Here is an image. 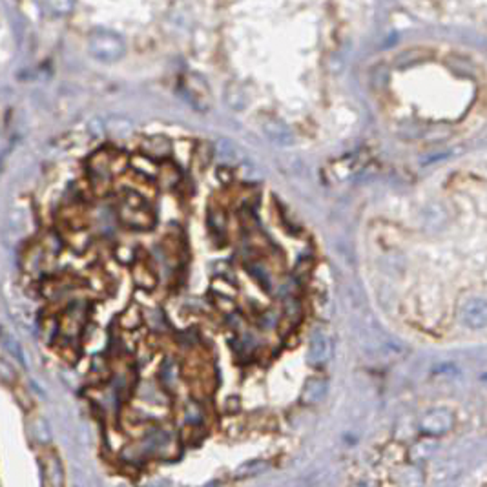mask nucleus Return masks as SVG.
I'll return each mask as SVG.
<instances>
[{
	"instance_id": "nucleus-6",
	"label": "nucleus",
	"mask_w": 487,
	"mask_h": 487,
	"mask_svg": "<svg viewBox=\"0 0 487 487\" xmlns=\"http://www.w3.org/2000/svg\"><path fill=\"white\" fill-rule=\"evenodd\" d=\"M90 171L95 185H108L112 177V157L108 152H97L90 161Z\"/></svg>"
},
{
	"instance_id": "nucleus-12",
	"label": "nucleus",
	"mask_w": 487,
	"mask_h": 487,
	"mask_svg": "<svg viewBox=\"0 0 487 487\" xmlns=\"http://www.w3.org/2000/svg\"><path fill=\"white\" fill-rule=\"evenodd\" d=\"M216 155L221 162H235L240 159V150L230 141L221 139L216 146Z\"/></svg>"
},
{
	"instance_id": "nucleus-9",
	"label": "nucleus",
	"mask_w": 487,
	"mask_h": 487,
	"mask_svg": "<svg viewBox=\"0 0 487 487\" xmlns=\"http://www.w3.org/2000/svg\"><path fill=\"white\" fill-rule=\"evenodd\" d=\"M44 479L50 487H64L63 464L55 453H48L44 456Z\"/></svg>"
},
{
	"instance_id": "nucleus-16",
	"label": "nucleus",
	"mask_w": 487,
	"mask_h": 487,
	"mask_svg": "<svg viewBox=\"0 0 487 487\" xmlns=\"http://www.w3.org/2000/svg\"><path fill=\"white\" fill-rule=\"evenodd\" d=\"M131 164H134V168L139 171L141 176H155L157 174V167H155V162L150 157H136L131 161Z\"/></svg>"
},
{
	"instance_id": "nucleus-15",
	"label": "nucleus",
	"mask_w": 487,
	"mask_h": 487,
	"mask_svg": "<svg viewBox=\"0 0 487 487\" xmlns=\"http://www.w3.org/2000/svg\"><path fill=\"white\" fill-rule=\"evenodd\" d=\"M434 451H436V443L424 440V442L416 443L413 453H410V456H413V460L420 462V460H424V458H427V456L433 455Z\"/></svg>"
},
{
	"instance_id": "nucleus-20",
	"label": "nucleus",
	"mask_w": 487,
	"mask_h": 487,
	"mask_svg": "<svg viewBox=\"0 0 487 487\" xmlns=\"http://www.w3.org/2000/svg\"><path fill=\"white\" fill-rule=\"evenodd\" d=\"M121 323L124 325V327H128V329H134V327H137V325L141 323V314H139V311H137L136 307L128 309V311L124 312V314H122Z\"/></svg>"
},
{
	"instance_id": "nucleus-13",
	"label": "nucleus",
	"mask_w": 487,
	"mask_h": 487,
	"mask_svg": "<svg viewBox=\"0 0 487 487\" xmlns=\"http://www.w3.org/2000/svg\"><path fill=\"white\" fill-rule=\"evenodd\" d=\"M134 280H136L137 287H141V289H154V272L150 271L146 265H143V263H137L136 268H134Z\"/></svg>"
},
{
	"instance_id": "nucleus-10",
	"label": "nucleus",
	"mask_w": 487,
	"mask_h": 487,
	"mask_svg": "<svg viewBox=\"0 0 487 487\" xmlns=\"http://www.w3.org/2000/svg\"><path fill=\"white\" fill-rule=\"evenodd\" d=\"M143 150H145L146 157H150L152 161L154 159H164L168 154H170V141L167 139V137H161V136H154V137H148V139L143 143Z\"/></svg>"
},
{
	"instance_id": "nucleus-18",
	"label": "nucleus",
	"mask_w": 487,
	"mask_h": 487,
	"mask_svg": "<svg viewBox=\"0 0 487 487\" xmlns=\"http://www.w3.org/2000/svg\"><path fill=\"white\" fill-rule=\"evenodd\" d=\"M32 433H33V436L37 438V442H39V443H46V442H48V440H50V433H48L46 422L42 418L33 420Z\"/></svg>"
},
{
	"instance_id": "nucleus-7",
	"label": "nucleus",
	"mask_w": 487,
	"mask_h": 487,
	"mask_svg": "<svg viewBox=\"0 0 487 487\" xmlns=\"http://www.w3.org/2000/svg\"><path fill=\"white\" fill-rule=\"evenodd\" d=\"M394 482H396L398 487H424L425 474L418 465L407 464L402 465L400 469H396Z\"/></svg>"
},
{
	"instance_id": "nucleus-5",
	"label": "nucleus",
	"mask_w": 487,
	"mask_h": 487,
	"mask_svg": "<svg viewBox=\"0 0 487 487\" xmlns=\"http://www.w3.org/2000/svg\"><path fill=\"white\" fill-rule=\"evenodd\" d=\"M263 131L274 145L283 146V148H289V146L294 145V136L290 128L285 122L278 121V119H266L263 122Z\"/></svg>"
},
{
	"instance_id": "nucleus-17",
	"label": "nucleus",
	"mask_w": 487,
	"mask_h": 487,
	"mask_svg": "<svg viewBox=\"0 0 487 487\" xmlns=\"http://www.w3.org/2000/svg\"><path fill=\"white\" fill-rule=\"evenodd\" d=\"M0 382H4L8 385L17 384V370L4 358H0Z\"/></svg>"
},
{
	"instance_id": "nucleus-4",
	"label": "nucleus",
	"mask_w": 487,
	"mask_h": 487,
	"mask_svg": "<svg viewBox=\"0 0 487 487\" xmlns=\"http://www.w3.org/2000/svg\"><path fill=\"white\" fill-rule=\"evenodd\" d=\"M462 321L471 329H483L487 323V307L482 298H474L465 303L462 311Z\"/></svg>"
},
{
	"instance_id": "nucleus-1",
	"label": "nucleus",
	"mask_w": 487,
	"mask_h": 487,
	"mask_svg": "<svg viewBox=\"0 0 487 487\" xmlns=\"http://www.w3.org/2000/svg\"><path fill=\"white\" fill-rule=\"evenodd\" d=\"M88 51L100 63H117L126 53V46L117 33L97 30L88 39Z\"/></svg>"
},
{
	"instance_id": "nucleus-19",
	"label": "nucleus",
	"mask_w": 487,
	"mask_h": 487,
	"mask_svg": "<svg viewBox=\"0 0 487 487\" xmlns=\"http://www.w3.org/2000/svg\"><path fill=\"white\" fill-rule=\"evenodd\" d=\"M226 100L230 104L232 108H243L245 106V95L241 88L238 86H230L228 91H226Z\"/></svg>"
},
{
	"instance_id": "nucleus-11",
	"label": "nucleus",
	"mask_w": 487,
	"mask_h": 487,
	"mask_svg": "<svg viewBox=\"0 0 487 487\" xmlns=\"http://www.w3.org/2000/svg\"><path fill=\"white\" fill-rule=\"evenodd\" d=\"M325 394H327V384H325V379L314 378L309 379L307 385L303 387L301 398L305 403H318L323 400Z\"/></svg>"
},
{
	"instance_id": "nucleus-3",
	"label": "nucleus",
	"mask_w": 487,
	"mask_h": 487,
	"mask_svg": "<svg viewBox=\"0 0 487 487\" xmlns=\"http://www.w3.org/2000/svg\"><path fill=\"white\" fill-rule=\"evenodd\" d=\"M455 427V416L449 409H433L425 413L424 418L420 420L422 433L429 436H442Z\"/></svg>"
},
{
	"instance_id": "nucleus-14",
	"label": "nucleus",
	"mask_w": 487,
	"mask_h": 487,
	"mask_svg": "<svg viewBox=\"0 0 487 487\" xmlns=\"http://www.w3.org/2000/svg\"><path fill=\"white\" fill-rule=\"evenodd\" d=\"M106 130L117 137H128L131 134V130H134V126H131V122L128 119L113 117L106 122Z\"/></svg>"
},
{
	"instance_id": "nucleus-8",
	"label": "nucleus",
	"mask_w": 487,
	"mask_h": 487,
	"mask_svg": "<svg viewBox=\"0 0 487 487\" xmlns=\"http://www.w3.org/2000/svg\"><path fill=\"white\" fill-rule=\"evenodd\" d=\"M330 339L323 332H316L309 345V361L312 365H321L330 358Z\"/></svg>"
},
{
	"instance_id": "nucleus-22",
	"label": "nucleus",
	"mask_w": 487,
	"mask_h": 487,
	"mask_svg": "<svg viewBox=\"0 0 487 487\" xmlns=\"http://www.w3.org/2000/svg\"><path fill=\"white\" fill-rule=\"evenodd\" d=\"M352 487H372L370 483H367V482H358V483H354Z\"/></svg>"
},
{
	"instance_id": "nucleus-21",
	"label": "nucleus",
	"mask_w": 487,
	"mask_h": 487,
	"mask_svg": "<svg viewBox=\"0 0 487 487\" xmlns=\"http://www.w3.org/2000/svg\"><path fill=\"white\" fill-rule=\"evenodd\" d=\"M48 8L53 11V15H68L73 9L72 2H50Z\"/></svg>"
},
{
	"instance_id": "nucleus-2",
	"label": "nucleus",
	"mask_w": 487,
	"mask_h": 487,
	"mask_svg": "<svg viewBox=\"0 0 487 487\" xmlns=\"http://www.w3.org/2000/svg\"><path fill=\"white\" fill-rule=\"evenodd\" d=\"M119 216H121L122 223H126L128 226H134V228H148L154 223V216L150 212V208L134 192H128L124 195L121 208H119Z\"/></svg>"
}]
</instances>
